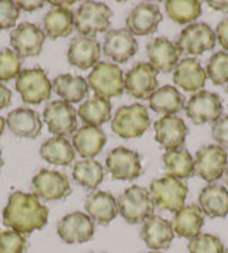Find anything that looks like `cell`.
<instances>
[{
	"instance_id": "obj_33",
	"label": "cell",
	"mask_w": 228,
	"mask_h": 253,
	"mask_svg": "<svg viewBox=\"0 0 228 253\" xmlns=\"http://www.w3.org/2000/svg\"><path fill=\"white\" fill-rule=\"evenodd\" d=\"M42 158L53 165L67 167L74 161L76 151L73 148L71 142L64 137H53L46 139L40 147Z\"/></svg>"
},
{
	"instance_id": "obj_24",
	"label": "cell",
	"mask_w": 228,
	"mask_h": 253,
	"mask_svg": "<svg viewBox=\"0 0 228 253\" xmlns=\"http://www.w3.org/2000/svg\"><path fill=\"white\" fill-rule=\"evenodd\" d=\"M6 124L16 137L36 138L42 131V118L37 111L29 107H19L6 117Z\"/></svg>"
},
{
	"instance_id": "obj_53",
	"label": "cell",
	"mask_w": 228,
	"mask_h": 253,
	"mask_svg": "<svg viewBox=\"0 0 228 253\" xmlns=\"http://www.w3.org/2000/svg\"><path fill=\"white\" fill-rule=\"evenodd\" d=\"M224 253H228V249H226V251H224Z\"/></svg>"
},
{
	"instance_id": "obj_40",
	"label": "cell",
	"mask_w": 228,
	"mask_h": 253,
	"mask_svg": "<svg viewBox=\"0 0 228 253\" xmlns=\"http://www.w3.org/2000/svg\"><path fill=\"white\" fill-rule=\"evenodd\" d=\"M27 248L26 238L16 230L0 232V253H23Z\"/></svg>"
},
{
	"instance_id": "obj_42",
	"label": "cell",
	"mask_w": 228,
	"mask_h": 253,
	"mask_svg": "<svg viewBox=\"0 0 228 253\" xmlns=\"http://www.w3.org/2000/svg\"><path fill=\"white\" fill-rule=\"evenodd\" d=\"M211 137L223 150H228V115H221L211 126Z\"/></svg>"
},
{
	"instance_id": "obj_36",
	"label": "cell",
	"mask_w": 228,
	"mask_h": 253,
	"mask_svg": "<svg viewBox=\"0 0 228 253\" xmlns=\"http://www.w3.org/2000/svg\"><path fill=\"white\" fill-rule=\"evenodd\" d=\"M73 179L87 189H96L104 179V168L96 160H81L73 167Z\"/></svg>"
},
{
	"instance_id": "obj_20",
	"label": "cell",
	"mask_w": 228,
	"mask_h": 253,
	"mask_svg": "<svg viewBox=\"0 0 228 253\" xmlns=\"http://www.w3.org/2000/svg\"><path fill=\"white\" fill-rule=\"evenodd\" d=\"M102 54L100 43L96 37L77 36L71 39L67 50L68 63L80 70H87L94 67L99 63Z\"/></svg>"
},
{
	"instance_id": "obj_10",
	"label": "cell",
	"mask_w": 228,
	"mask_h": 253,
	"mask_svg": "<svg viewBox=\"0 0 228 253\" xmlns=\"http://www.w3.org/2000/svg\"><path fill=\"white\" fill-rule=\"evenodd\" d=\"M227 158V152L221 147L214 144L204 145L203 148L195 152L194 171L205 182L214 184L226 172Z\"/></svg>"
},
{
	"instance_id": "obj_26",
	"label": "cell",
	"mask_w": 228,
	"mask_h": 253,
	"mask_svg": "<svg viewBox=\"0 0 228 253\" xmlns=\"http://www.w3.org/2000/svg\"><path fill=\"white\" fill-rule=\"evenodd\" d=\"M171 226L175 235L185 239H193L194 236L201 233L204 226V212L200 205L190 204L177 211L171 219Z\"/></svg>"
},
{
	"instance_id": "obj_6",
	"label": "cell",
	"mask_w": 228,
	"mask_h": 253,
	"mask_svg": "<svg viewBox=\"0 0 228 253\" xmlns=\"http://www.w3.org/2000/svg\"><path fill=\"white\" fill-rule=\"evenodd\" d=\"M87 84L96 95L103 98L118 97L124 91V76L121 69L109 61H99L87 77Z\"/></svg>"
},
{
	"instance_id": "obj_17",
	"label": "cell",
	"mask_w": 228,
	"mask_h": 253,
	"mask_svg": "<svg viewBox=\"0 0 228 253\" xmlns=\"http://www.w3.org/2000/svg\"><path fill=\"white\" fill-rule=\"evenodd\" d=\"M45 32L33 23H20L10 33V44L20 57H34L40 54L45 44Z\"/></svg>"
},
{
	"instance_id": "obj_47",
	"label": "cell",
	"mask_w": 228,
	"mask_h": 253,
	"mask_svg": "<svg viewBox=\"0 0 228 253\" xmlns=\"http://www.w3.org/2000/svg\"><path fill=\"white\" fill-rule=\"evenodd\" d=\"M73 3H74L73 0H67V1H49V4H52L55 7H68Z\"/></svg>"
},
{
	"instance_id": "obj_25",
	"label": "cell",
	"mask_w": 228,
	"mask_h": 253,
	"mask_svg": "<svg viewBox=\"0 0 228 253\" xmlns=\"http://www.w3.org/2000/svg\"><path fill=\"white\" fill-rule=\"evenodd\" d=\"M107 135L100 126H83L77 128L71 137V145L83 158H94L106 145Z\"/></svg>"
},
{
	"instance_id": "obj_31",
	"label": "cell",
	"mask_w": 228,
	"mask_h": 253,
	"mask_svg": "<svg viewBox=\"0 0 228 253\" xmlns=\"http://www.w3.org/2000/svg\"><path fill=\"white\" fill-rule=\"evenodd\" d=\"M52 84L61 101L68 104L80 103L89 92L87 80L77 74H60Z\"/></svg>"
},
{
	"instance_id": "obj_22",
	"label": "cell",
	"mask_w": 228,
	"mask_h": 253,
	"mask_svg": "<svg viewBox=\"0 0 228 253\" xmlns=\"http://www.w3.org/2000/svg\"><path fill=\"white\" fill-rule=\"evenodd\" d=\"M172 80L184 91L197 92L204 87L207 73L197 58L185 57L172 70Z\"/></svg>"
},
{
	"instance_id": "obj_45",
	"label": "cell",
	"mask_w": 228,
	"mask_h": 253,
	"mask_svg": "<svg viewBox=\"0 0 228 253\" xmlns=\"http://www.w3.org/2000/svg\"><path fill=\"white\" fill-rule=\"evenodd\" d=\"M11 103V91L4 85L0 83V110L9 107Z\"/></svg>"
},
{
	"instance_id": "obj_9",
	"label": "cell",
	"mask_w": 228,
	"mask_h": 253,
	"mask_svg": "<svg viewBox=\"0 0 228 253\" xmlns=\"http://www.w3.org/2000/svg\"><path fill=\"white\" fill-rule=\"evenodd\" d=\"M184 110L195 126L216 123L223 114V101L216 92L200 90L190 97L184 105Z\"/></svg>"
},
{
	"instance_id": "obj_3",
	"label": "cell",
	"mask_w": 228,
	"mask_h": 253,
	"mask_svg": "<svg viewBox=\"0 0 228 253\" xmlns=\"http://www.w3.org/2000/svg\"><path fill=\"white\" fill-rule=\"evenodd\" d=\"M148 192L154 205L160 211H169L175 213L184 207L185 198L188 195V188L181 179L166 175L163 178L154 179L150 184Z\"/></svg>"
},
{
	"instance_id": "obj_16",
	"label": "cell",
	"mask_w": 228,
	"mask_h": 253,
	"mask_svg": "<svg viewBox=\"0 0 228 253\" xmlns=\"http://www.w3.org/2000/svg\"><path fill=\"white\" fill-rule=\"evenodd\" d=\"M163 20V14L156 3L141 1L125 17V29L133 36L153 35Z\"/></svg>"
},
{
	"instance_id": "obj_11",
	"label": "cell",
	"mask_w": 228,
	"mask_h": 253,
	"mask_svg": "<svg viewBox=\"0 0 228 253\" xmlns=\"http://www.w3.org/2000/svg\"><path fill=\"white\" fill-rule=\"evenodd\" d=\"M43 120L56 137H66L77 129V111L61 100L50 101L43 110Z\"/></svg>"
},
{
	"instance_id": "obj_35",
	"label": "cell",
	"mask_w": 228,
	"mask_h": 253,
	"mask_svg": "<svg viewBox=\"0 0 228 253\" xmlns=\"http://www.w3.org/2000/svg\"><path fill=\"white\" fill-rule=\"evenodd\" d=\"M166 13L172 22L178 24H191L201 13V1L198 0H169L164 3Z\"/></svg>"
},
{
	"instance_id": "obj_29",
	"label": "cell",
	"mask_w": 228,
	"mask_h": 253,
	"mask_svg": "<svg viewBox=\"0 0 228 253\" xmlns=\"http://www.w3.org/2000/svg\"><path fill=\"white\" fill-rule=\"evenodd\" d=\"M148 105L157 114L174 115L184 108L185 98L181 92L178 91V88L167 84L157 88L150 95Z\"/></svg>"
},
{
	"instance_id": "obj_44",
	"label": "cell",
	"mask_w": 228,
	"mask_h": 253,
	"mask_svg": "<svg viewBox=\"0 0 228 253\" xmlns=\"http://www.w3.org/2000/svg\"><path fill=\"white\" fill-rule=\"evenodd\" d=\"M19 10L24 12H33L37 9H42L45 6V1L42 0H20V1H14Z\"/></svg>"
},
{
	"instance_id": "obj_13",
	"label": "cell",
	"mask_w": 228,
	"mask_h": 253,
	"mask_svg": "<svg viewBox=\"0 0 228 253\" xmlns=\"http://www.w3.org/2000/svg\"><path fill=\"white\" fill-rule=\"evenodd\" d=\"M106 168L114 179L131 181L143 171L140 154L125 147H117L106 157Z\"/></svg>"
},
{
	"instance_id": "obj_51",
	"label": "cell",
	"mask_w": 228,
	"mask_h": 253,
	"mask_svg": "<svg viewBox=\"0 0 228 253\" xmlns=\"http://www.w3.org/2000/svg\"><path fill=\"white\" fill-rule=\"evenodd\" d=\"M147 253H163V252H159V251H151V252H147Z\"/></svg>"
},
{
	"instance_id": "obj_38",
	"label": "cell",
	"mask_w": 228,
	"mask_h": 253,
	"mask_svg": "<svg viewBox=\"0 0 228 253\" xmlns=\"http://www.w3.org/2000/svg\"><path fill=\"white\" fill-rule=\"evenodd\" d=\"M22 71V57L11 48L0 50V81L13 80Z\"/></svg>"
},
{
	"instance_id": "obj_1",
	"label": "cell",
	"mask_w": 228,
	"mask_h": 253,
	"mask_svg": "<svg viewBox=\"0 0 228 253\" xmlns=\"http://www.w3.org/2000/svg\"><path fill=\"white\" fill-rule=\"evenodd\" d=\"M49 218V209L40 204L34 194L14 191L9 195L3 209V225L22 235L43 229Z\"/></svg>"
},
{
	"instance_id": "obj_52",
	"label": "cell",
	"mask_w": 228,
	"mask_h": 253,
	"mask_svg": "<svg viewBox=\"0 0 228 253\" xmlns=\"http://www.w3.org/2000/svg\"><path fill=\"white\" fill-rule=\"evenodd\" d=\"M226 91H227V94H228V84H227V85H226Z\"/></svg>"
},
{
	"instance_id": "obj_14",
	"label": "cell",
	"mask_w": 228,
	"mask_h": 253,
	"mask_svg": "<svg viewBox=\"0 0 228 253\" xmlns=\"http://www.w3.org/2000/svg\"><path fill=\"white\" fill-rule=\"evenodd\" d=\"M157 70L150 63L140 61L125 73L124 90L134 98H150V95L157 90Z\"/></svg>"
},
{
	"instance_id": "obj_46",
	"label": "cell",
	"mask_w": 228,
	"mask_h": 253,
	"mask_svg": "<svg viewBox=\"0 0 228 253\" xmlns=\"http://www.w3.org/2000/svg\"><path fill=\"white\" fill-rule=\"evenodd\" d=\"M208 7L221 13H228V0H208Z\"/></svg>"
},
{
	"instance_id": "obj_54",
	"label": "cell",
	"mask_w": 228,
	"mask_h": 253,
	"mask_svg": "<svg viewBox=\"0 0 228 253\" xmlns=\"http://www.w3.org/2000/svg\"><path fill=\"white\" fill-rule=\"evenodd\" d=\"M90 253H94V252H90Z\"/></svg>"
},
{
	"instance_id": "obj_4",
	"label": "cell",
	"mask_w": 228,
	"mask_h": 253,
	"mask_svg": "<svg viewBox=\"0 0 228 253\" xmlns=\"http://www.w3.org/2000/svg\"><path fill=\"white\" fill-rule=\"evenodd\" d=\"M150 126L147 108L141 104L120 107L112 118V129L115 135L124 139L141 137Z\"/></svg>"
},
{
	"instance_id": "obj_8",
	"label": "cell",
	"mask_w": 228,
	"mask_h": 253,
	"mask_svg": "<svg viewBox=\"0 0 228 253\" xmlns=\"http://www.w3.org/2000/svg\"><path fill=\"white\" fill-rule=\"evenodd\" d=\"M216 32L207 23H191L184 27L175 46L180 54L198 56L216 47Z\"/></svg>"
},
{
	"instance_id": "obj_48",
	"label": "cell",
	"mask_w": 228,
	"mask_h": 253,
	"mask_svg": "<svg viewBox=\"0 0 228 253\" xmlns=\"http://www.w3.org/2000/svg\"><path fill=\"white\" fill-rule=\"evenodd\" d=\"M4 126H6V120L0 115V135H1L3 131H4Z\"/></svg>"
},
{
	"instance_id": "obj_21",
	"label": "cell",
	"mask_w": 228,
	"mask_h": 253,
	"mask_svg": "<svg viewBox=\"0 0 228 253\" xmlns=\"http://www.w3.org/2000/svg\"><path fill=\"white\" fill-rule=\"evenodd\" d=\"M174 230L170 220L161 218L159 215H151L143 222L140 230V236L150 249L160 251L169 249L171 242L174 239Z\"/></svg>"
},
{
	"instance_id": "obj_30",
	"label": "cell",
	"mask_w": 228,
	"mask_h": 253,
	"mask_svg": "<svg viewBox=\"0 0 228 253\" xmlns=\"http://www.w3.org/2000/svg\"><path fill=\"white\" fill-rule=\"evenodd\" d=\"M43 32L46 37L56 40L67 37L74 29V13L68 7H55L43 16Z\"/></svg>"
},
{
	"instance_id": "obj_49",
	"label": "cell",
	"mask_w": 228,
	"mask_h": 253,
	"mask_svg": "<svg viewBox=\"0 0 228 253\" xmlns=\"http://www.w3.org/2000/svg\"><path fill=\"white\" fill-rule=\"evenodd\" d=\"M224 179H226V185L228 186V165L227 168H226V172H224Z\"/></svg>"
},
{
	"instance_id": "obj_15",
	"label": "cell",
	"mask_w": 228,
	"mask_h": 253,
	"mask_svg": "<svg viewBox=\"0 0 228 253\" xmlns=\"http://www.w3.org/2000/svg\"><path fill=\"white\" fill-rule=\"evenodd\" d=\"M57 235L67 245L89 242L94 236V222L84 212H71L57 222Z\"/></svg>"
},
{
	"instance_id": "obj_7",
	"label": "cell",
	"mask_w": 228,
	"mask_h": 253,
	"mask_svg": "<svg viewBox=\"0 0 228 253\" xmlns=\"http://www.w3.org/2000/svg\"><path fill=\"white\" fill-rule=\"evenodd\" d=\"M52 88V81L49 80L45 70L40 67L23 70L16 79V91L20 94L26 104L37 105L49 100Z\"/></svg>"
},
{
	"instance_id": "obj_5",
	"label": "cell",
	"mask_w": 228,
	"mask_h": 253,
	"mask_svg": "<svg viewBox=\"0 0 228 253\" xmlns=\"http://www.w3.org/2000/svg\"><path fill=\"white\" fill-rule=\"evenodd\" d=\"M113 12L102 1H83L74 13V29L80 36L94 37L110 27Z\"/></svg>"
},
{
	"instance_id": "obj_37",
	"label": "cell",
	"mask_w": 228,
	"mask_h": 253,
	"mask_svg": "<svg viewBox=\"0 0 228 253\" xmlns=\"http://www.w3.org/2000/svg\"><path fill=\"white\" fill-rule=\"evenodd\" d=\"M207 77L216 85L228 84V51H217L207 63Z\"/></svg>"
},
{
	"instance_id": "obj_32",
	"label": "cell",
	"mask_w": 228,
	"mask_h": 253,
	"mask_svg": "<svg viewBox=\"0 0 228 253\" xmlns=\"http://www.w3.org/2000/svg\"><path fill=\"white\" fill-rule=\"evenodd\" d=\"M77 115L84 126H100L112 118V103L107 98L93 95L80 104Z\"/></svg>"
},
{
	"instance_id": "obj_23",
	"label": "cell",
	"mask_w": 228,
	"mask_h": 253,
	"mask_svg": "<svg viewBox=\"0 0 228 253\" xmlns=\"http://www.w3.org/2000/svg\"><path fill=\"white\" fill-rule=\"evenodd\" d=\"M147 56L150 64L160 73H171L180 61V53L175 43L166 37H156L147 43Z\"/></svg>"
},
{
	"instance_id": "obj_19",
	"label": "cell",
	"mask_w": 228,
	"mask_h": 253,
	"mask_svg": "<svg viewBox=\"0 0 228 253\" xmlns=\"http://www.w3.org/2000/svg\"><path fill=\"white\" fill-rule=\"evenodd\" d=\"M138 50V43L127 29L109 30L104 36L103 51L115 63H127Z\"/></svg>"
},
{
	"instance_id": "obj_39",
	"label": "cell",
	"mask_w": 228,
	"mask_h": 253,
	"mask_svg": "<svg viewBox=\"0 0 228 253\" xmlns=\"http://www.w3.org/2000/svg\"><path fill=\"white\" fill-rule=\"evenodd\" d=\"M188 253H224V243L211 233H200L188 241Z\"/></svg>"
},
{
	"instance_id": "obj_28",
	"label": "cell",
	"mask_w": 228,
	"mask_h": 253,
	"mask_svg": "<svg viewBox=\"0 0 228 253\" xmlns=\"http://www.w3.org/2000/svg\"><path fill=\"white\" fill-rule=\"evenodd\" d=\"M198 204L207 216L224 218L228 215V189L224 185L208 184L201 189Z\"/></svg>"
},
{
	"instance_id": "obj_2",
	"label": "cell",
	"mask_w": 228,
	"mask_h": 253,
	"mask_svg": "<svg viewBox=\"0 0 228 253\" xmlns=\"http://www.w3.org/2000/svg\"><path fill=\"white\" fill-rule=\"evenodd\" d=\"M118 213L127 223H141L151 215H154V202L150 196L148 189L133 185L128 186L121 195L117 198Z\"/></svg>"
},
{
	"instance_id": "obj_41",
	"label": "cell",
	"mask_w": 228,
	"mask_h": 253,
	"mask_svg": "<svg viewBox=\"0 0 228 253\" xmlns=\"http://www.w3.org/2000/svg\"><path fill=\"white\" fill-rule=\"evenodd\" d=\"M20 16V10L11 0H0V30H7L14 27Z\"/></svg>"
},
{
	"instance_id": "obj_27",
	"label": "cell",
	"mask_w": 228,
	"mask_h": 253,
	"mask_svg": "<svg viewBox=\"0 0 228 253\" xmlns=\"http://www.w3.org/2000/svg\"><path fill=\"white\" fill-rule=\"evenodd\" d=\"M84 209L94 222L103 226L109 225L118 213L115 198L106 191H94L86 196Z\"/></svg>"
},
{
	"instance_id": "obj_34",
	"label": "cell",
	"mask_w": 228,
	"mask_h": 253,
	"mask_svg": "<svg viewBox=\"0 0 228 253\" xmlns=\"http://www.w3.org/2000/svg\"><path fill=\"white\" fill-rule=\"evenodd\" d=\"M163 164L167 175L174 176L177 179H187L191 178L194 171V158L187 148H177V150L166 151L163 154Z\"/></svg>"
},
{
	"instance_id": "obj_18",
	"label": "cell",
	"mask_w": 228,
	"mask_h": 253,
	"mask_svg": "<svg viewBox=\"0 0 228 253\" xmlns=\"http://www.w3.org/2000/svg\"><path fill=\"white\" fill-rule=\"evenodd\" d=\"M188 126L177 115H163L154 123V138L166 151L181 148Z\"/></svg>"
},
{
	"instance_id": "obj_43",
	"label": "cell",
	"mask_w": 228,
	"mask_h": 253,
	"mask_svg": "<svg viewBox=\"0 0 228 253\" xmlns=\"http://www.w3.org/2000/svg\"><path fill=\"white\" fill-rule=\"evenodd\" d=\"M216 37L220 46L224 50H228V17L223 19L220 23L217 24Z\"/></svg>"
},
{
	"instance_id": "obj_50",
	"label": "cell",
	"mask_w": 228,
	"mask_h": 253,
	"mask_svg": "<svg viewBox=\"0 0 228 253\" xmlns=\"http://www.w3.org/2000/svg\"><path fill=\"white\" fill-rule=\"evenodd\" d=\"M1 167H3V158H1V150H0V169H1Z\"/></svg>"
},
{
	"instance_id": "obj_12",
	"label": "cell",
	"mask_w": 228,
	"mask_h": 253,
	"mask_svg": "<svg viewBox=\"0 0 228 253\" xmlns=\"http://www.w3.org/2000/svg\"><path fill=\"white\" fill-rule=\"evenodd\" d=\"M32 189L34 195L45 201L64 199L71 194L68 178L63 172L53 169H40L32 179Z\"/></svg>"
}]
</instances>
